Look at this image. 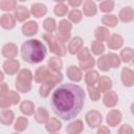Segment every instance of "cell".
Masks as SVG:
<instances>
[{
    "label": "cell",
    "mask_w": 134,
    "mask_h": 134,
    "mask_svg": "<svg viewBox=\"0 0 134 134\" xmlns=\"http://www.w3.org/2000/svg\"><path fill=\"white\" fill-rule=\"evenodd\" d=\"M119 134H132L133 133V129L129 126V125H122L119 130H118Z\"/></svg>",
    "instance_id": "7dc6e473"
},
{
    "label": "cell",
    "mask_w": 134,
    "mask_h": 134,
    "mask_svg": "<svg viewBox=\"0 0 134 134\" xmlns=\"http://www.w3.org/2000/svg\"><path fill=\"white\" fill-rule=\"evenodd\" d=\"M102 120H103L102 114L96 110H91V111L87 112V114H86V122L91 129H94V128L100 126Z\"/></svg>",
    "instance_id": "52a82bcc"
},
{
    "label": "cell",
    "mask_w": 134,
    "mask_h": 134,
    "mask_svg": "<svg viewBox=\"0 0 134 134\" xmlns=\"http://www.w3.org/2000/svg\"><path fill=\"white\" fill-rule=\"evenodd\" d=\"M58 83L55 81H48V82H45V83H42L40 89H39V93L42 97H47L49 95V92L50 90L57 85Z\"/></svg>",
    "instance_id": "4316f807"
},
{
    "label": "cell",
    "mask_w": 134,
    "mask_h": 134,
    "mask_svg": "<svg viewBox=\"0 0 134 134\" xmlns=\"http://www.w3.org/2000/svg\"><path fill=\"white\" fill-rule=\"evenodd\" d=\"M91 50H92V52H93L94 54L100 55V54H103L104 51H105V46H104L103 42H99V41L96 40V41H93V42L91 43Z\"/></svg>",
    "instance_id": "8d00e7d4"
},
{
    "label": "cell",
    "mask_w": 134,
    "mask_h": 134,
    "mask_svg": "<svg viewBox=\"0 0 134 134\" xmlns=\"http://www.w3.org/2000/svg\"><path fill=\"white\" fill-rule=\"evenodd\" d=\"M71 29H72V25L69 21L67 20H62L60 21L59 23V26H58V34H57V38L65 43L67 42L69 39H70V36H71Z\"/></svg>",
    "instance_id": "8992f818"
},
{
    "label": "cell",
    "mask_w": 134,
    "mask_h": 134,
    "mask_svg": "<svg viewBox=\"0 0 134 134\" xmlns=\"http://www.w3.org/2000/svg\"><path fill=\"white\" fill-rule=\"evenodd\" d=\"M34 79L37 83H45L48 81H55L57 83H60L63 80V75L60 71H52L48 66H42L36 70Z\"/></svg>",
    "instance_id": "3957f363"
},
{
    "label": "cell",
    "mask_w": 134,
    "mask_h": 134,
    "mask_svg": "<svg viewBox=\"0 0 134 134\" xmlns=\"http://www.w3.org/2000/svg\"><path fill=\"white\" fill-rule=\"evenodd\" d=\"M120 59L125 63H129L134 59V50L130 47H126L120 51Z\"/></svg>",
    "instance_id": "d6a6232c"
},
{
    "label": "cell",
    "mask_w": 134,
    "mask_h": 134,
    "mask_svg": "<svg viewBox=\"0 0 134 134\" xmlns=\"http://www.w3.org/2000/svg\"><path fill=\"white\" fill-rule=\"evenodd\" d=\"M31 81H32L31 71L29 69H22L18 73L15 86L19 92L27 93L31 89Z\"/></svg>",
    "instance_id": "277c9868"
},
{
    "label": "cell",
    "mask_w": 134,
    "mask_h": 134,
    "mask_svg": "<svg viewBox=\"0 0 134 134\" xmlns=\"http://www.w3.org/2000/svg\"><path fill=\"white\" fill-rule=\"evenodd\" d=\"M62 128V124L59 119L54 118V117H51L47 120V122L45 124V129L46 131L50 132V133H54V132H58L60 131Z\"/></svg>",
    "instance_id": "cb8c5ba5"
},
{
    "label": "cell",
    "mask_w": 134,
    "mask_h": 134,
    "mask_svg": "<svg viewBox=\"0 0 134 134\" xmlns=\"http://www.w3.org/2000/svg\"><path fill=\"white\" fill-rule=\"evenodd\" d=\"M28 126V119L24 116H19L15 122V130L16 131H19V132H22L24 131Z\"/></svg>",
    "instance_id": "e575fe53"
},
{
    "label": "cell",
    "mask_w": 134,
    "mask_h": 134,
    "mask_svg": "<svg viewBox=\"0 0 134 134\" xmlns=\"http://www.w3.org/2000/svg\"><path fill=\"white\" fill-rule=\"evenodd\" d=\"M98 79H99L98 72L95 70H92V69L87 71V73L85 75V81H86L87 86H94V84L97 83Z\"/></svg>",
    "instance_id": "4dcf8cb0"
},
{
    "label": "cell",
    "mask_w": 134,
    "mask_h": 134,
    "mask_svg": "<svg viewBox=\"0 0 134 134\" xmlns=\"http://www.w3.org/2000/svg\"><path fill=\"white\" fill-rule=\"evenodd\" d=\"M79 63H80V67L82 70H90L94 66L95 60L93 59V57H89L83 61H79Z\"/></svg>",
    "instance_id": "74e56055"
},
{
    "label": "cell",
    "mask_w": 134,
    "mask_h": 134,
    "mask_svg": "<svg viewBox=\"0 0 134 134\" xmlns=\"http://www.w3.org/2000/svg\"><path fill=\"white\" fill-rule=\"evenodd\" d=\"M109 133H110L109 128L105 126H100V128L97 129V134H109Z\"/></svg>",
    "instance_id": "681fc988"
},
{
    "label": "cell",
    "mask_w": 134,
    "mask_h": 134,
    "mask_svg": "<svg viewBox=\"0 0 134 134\" xmlns=\"http://www.w3.org/2000/svg\"><path fill=\"white\" fill-rule=\"evenodd\" d=\"M114 8V1L113 0H104L99 4V9L104 13H110Z\"/></svg>",
    "instance_id": "ab89813d"
},
{
    "label": "cell",
    "mask_w": 134,
    "mask_h": 134,
    "mask_svg": "<svg viewBox=\"0 0 134 134\" xmlns=\"http://www.w3.org/2000/svg\"><path fill=\"white\" fill-rule=\"evenodd\" d=\"M19 1H21V2H24V1H27V0H19Z\"/></svg>",
    "instance_id": "db71d44e"
},
{
    "label": "cell",
    "mask_w": 134,
    "mask_h": 134,
    "mask_svg": "<svg viewBox=\"0 0 134 134\" xmlns=\"http://www.w3.org/2000/svg\"><path fill=\"white\" fill-rule=\"evenodd\" d=\"M43 27H44V29H45L47 32L52 34V32L55 30V28H57V24H55L54 19H52V18H47V19H45L44 22H43Z\"/></svg>",
    "instance_id": "f35d334b"
},
{
    "label": "cell",
    "mask_w": 134,
    "mask_h": 134,
    "mask_svg": "<svg viewBox=\"0 0 134 134\" xmlns=\"http://www.w3.org/2000/svg\"><path fill=\"white\" fill-rule=\"evenodd\" d=\"M88 93H89V96L90 98L93 100V102H96L99 99L100 97V91L98 88H95L94 86H88Z\"/></svg>",
    "instance_id": "b9f144b4"
},
{
    "label": "cell",
    "mask_w": 134,
    "mask_h": 134,
    "mask_svg": "<svg viewBox=\"0 0 134 134\" xmlns=\"http://www.w3.org/2000/svg\"><path fill=\"white\" fill-rule=\"evenodd\" d=\"M22 59L29 64L41 63L46 55V47L39 40L30 39L25 41L21 46Z\"/></svg>",
    "instance_id": "7a4b0ae2"
},
{
    "label": "cell",
    "mask_w": 134,
    "mask_h": 134,
    "mask_svg": "<svg viewBox=\"0 0 134 134\" xmlns=\"http://www.w3.org/2000/svg\"><path fill=\"white\" fill-rule=\"evenodd\" d=\"M7 92H8V87L6 86L5 83H2V84H1V95H2V94H5V93H7Z\"/></svg>",
    "instance_id": "f907efd6"
},
{
    "label": "cell",
    "mask_w": 134,
    "mask_h": 134,
    "mask_svg": "<svg viewBox=\"0 0 134 134\" xmlns=\"http://www.w3.org/2000/svg\"><path fill=\"white\" fill-rule=\"evenodd\" d=\"M97 67H98L99 70L105 71V72L110 70L111 64H110V61H109L107 54H106V55H102V57L97 60Z\"/></svg>",
    "instance_id": "1f68e13d"
},
{
    "label": "cell",
    "mask_w": 134,
    "mask_h": 134,
    "mask_svg": "<svg viewBox=\"0 0 134 134\" xmlns=\"http://www.w3.org/2000/svg\"><path fill=\"white\" fill-rule=\"evenodd\" d=\"M17 4L16 0H1L0 2V8L4 12H10L16 9Z\"/></svg>",
    "instance_id": "d590c367"
},
{
    "label": "cell",
    "mask_w": 134,
    "mask_h": 134,
    "mask_svg": "<svg viewBox=\"0 0 134 134\" xmlns=\"http://www.w3.org/2000/svg\"><path fill=\"white\" fill-rule=\"evenodd\" d=\"M83 128H84L83 121L81 119H77V120H74V121L70 122L67 126L66 131L70 134H77V133H81L83 131Z\"/></svg>",
    "instance_id": "83f0119b"
},
{
    "label": "cell",
    "mask_w": 134,
    "mask_h": 134,
    "mask_svg": "<svg viewBox=\"0 0 134 134\" xmlns=\"http://www.w3.org/2000/svg\"><path fill=\"white\" fill-rule=\"evenodd\" d=\"M82 46H83V40H82V38L75 37V38H73V39L69 42L68 51H69L71 54H75V53H77V52L82 49Z\"/></svg>",
    "instance_id": "7402d4cb"
},
{
    "label": "cell",
    "mask_w": 134,
    "mask_h": 134,
    "mask_svg": "<svg viewBox=\"0 0 134 134\" xmlns=\"http://www.w3.org/2000/svg\"><path fill=\"white\" fill-rule=\"evenodd\" d=\"M94 37L96 38L97 41L99 42H105V41H108L109 37H110V31L108 28L104 27V26H99L95 29L94 31Z\"/></svg>",
    "instance_id": "484cf974"
},
{
    "label": "cell",
    "mask_w": 134,
    "mask_h": 134,
    "mask_svg": "<svg viewBox=\"0 0 134 134\" xmlns=\"http://www.w3.org/2000/svg\"><path fill=\"white\" fill-rule=\"evenodd\" d=\"M103 103H104V105L106 107L112 108V107H114V106L117 105V103H118V96H117V94L114 91L109 90V91H107L105 93V95L103 97Z\"/></svg>",
    "instance_id": "30bf717a"
},
{
    "label": "cell",
    "mask_w": 134,
    "mask_h": 134,
    "mask_svg": "<svg viewBox=\"0 0 134 134\" xmlns=\"http://www.w3.org/2000/svg\"><path fill=\"white\" fill-rule=\"evenodd\" d=\"M102 22L104 25H107L109 27H115L118 23V19L114 15H105L102 18Z\"/></svg>",
    "instance_id": "836d02e7"
},
{
    "label": "cell",
    "mask_w": 134,
    "mask_h": 134,
    "mask_svg": "<svg viewBox=\"0 0 134 134\" xmlns=\"http://www.w3.org/2000/svg\"><path fill=\"white\" fill-rule=\"evenodd\" d=\"M68 18H69V20H70L71 22H73V23H79V22H81V20H82V13H81L79 9L74 8V9H72V10L69 12Z\"/></svg>",
    "instance_id": "60d3db41"
},
{
    "label": "cell",
    "mask_w": 134,
    "mask_h": 134,
    "mask_svg": "<svg viewBox=\"0 0 134 134\" xmlns=\"http://www.w3.org/2000/svg\"><path fill=\"white\" fill-rule=\"evenodd\" d=\"M120 77H121V82H122L124 86L131 87L134 85V71L131 70L130 68H127V67L124 68L121 70Z\"/></svg>",
    "instance_id": "9c48e42d"
},
{
    "label": "cell",
    "mask_w": 134,
    "mask_h": 134,
    "mask_svg": "<svg viewBox=\"0 0 134 134\" xmlns=\"http://www.w3.org/2000/svg\"><path fill=\"white\" fill-rule=\"evenodd\" d=\"M14 117H15V115L12 110L2 109V111L0 113V121L2 125H5V126L12 125L14 121Z\"/></svg>",
    "instance_id": "603a6c76"
},
{
    "label": "cell",
    "mask_w": 134,
    "mask_h": 134,
    "mask_svg": "<svg viewBox=\"0 0 134 134\" xmlns=\"http://www.w3.org/2000/svg\"><path fill=\"white\" fill-rule=\"evenodd\" d=\"M89 57H91V54H90V50L87 47L82 48L77 52V59H79V61H83V60H85V59H87Z\"/></svg>",
    "instance_id": "bcb514c9"
},
{
    "label": "cell",
    "mask_w": 134,
    "mask_h": 134,
    "mask_svg": "<svg viewBox=\"0 0 134 134\" xmlns=\"http://www.w3.org/2000/svg\"><path fill=\"white\" fill-rule=\"evenodd\" d=\"M46 13H47V7L42 3H35L30 7V14L36 18H41L45 16Z\"/></svg>",
    "instance_id": "ac0fdd59"
},
{
    "label": "cell",
    "mask_w": 134,
    "mask_h": 134,
    "mask_svg": "<svg viewBox=\"0 0 134 134\" xmlns=\"http://www.w3.org/2000/svg\"><path fill=\"white\" fill-rule=\"evenodd\" d=\"M66 73H67L68 79L71 80V81H73V82H80L82 80V77H83L82 70L79 67L74 66V65L69 66L67 68V70H66Z\"/></svg>",
    "instance_id": "8fae6325"
},
{
    "label": "cell",
    "mask_w": 134,
    "mask_h": 134,
    "mask_svg": "<svg viewBox=\"0 0 134 134\" xmlns=\"http://www.w3.org/2000/svg\"><path fill=\"white\" fill-rule=\"evenodd\" d=\"M131 112L134 115V103H132V105H131Z\"/></svg>",
    "instance_id": "816d5d0a"
},
{
    "label": "cell",
    "mask_w": 134,
    "mask_h": 134,
    "mask_svg": "<svg viewBox=\"0 0 134 134\" xmlns=\"http://www.w3.org/2000/svg\"><path fill=\"white\" fill-rule=\"evenodd\" d=\"M47 66H48V68H50L52 71L59 72V71L62 69V67H63V62H62V60L59 58V55H58V57H51V58L48 60Z\"/></svg>",
    "instance_id": "f1b7e54d"
},
{
    "label": "cell",
    "mask_w": 134,
    "mask_h": 134,
    "mask_svg": "<svg viewBox=\"0 0 134 134\" xmlns=\"http://www.w3.org/2000/svg\"><path fill=\"white\" fill-rule=\"evenodd\" d=\"M53 12H54V14H55L57 16L63 17V16H65V15L67 14L68 7H67V5H65V4H63V3H59V4H57V5L54 6Z\"/></svg>",
    "instance_id": "7bdbcfd3"
},
{
    "label": "cell",
    "mask_w": 134,
    "mask_h": 134,
    "mask_svg": "<svg viewBox=\"0 0 134 134\" xmlns=\"http://www.w3.org/2000/svg\"><path fill=\"white\" fill-rule=\"evenodd\" d=\"M43 39L45 40V42H47L48 47L50 49V51H52L53 53H55L59 57H63L66 54L67 52V48L65 47L64 43L61 42L57 36L54 37L52 34L48 32V34H44L43 35Z\"/></svg>",
    "instance_id": "5b68a950"
},
{
    "label": "cell",
    "mask_w": 134,
    "mask_h": 134,
    "mask_svg": "<svg viewBox=\"0 0 134 134\" xmlns=\"http://www.w3.org/2000/svg\"><path fill=\"white\" fill-rule=\"evenodd\" d=\"M35 119L39 124H46L47 120L49 119V114L48 111L44 107H39L35 111Z\"/></svg>",
    "instance_id": "44dd1931"
},
{
    "label": "cell",
    "mask_w": 134,
    "mask_h": 134,
    "mask_svg": "<svg viewBox=\"0 0 134 134\" xmlns=\"http://www.w3.org/2000/svg\"><path fill=\"white\" fill-rule=\"evenodd\" d=\"M20 111L25 115H31L35 113V105L30 100H23L20 105Z\"/></svg>",
    "instance_id": "f546056e"
},
{
    "label": "cell",
    "mask_w": 134,
    "mask_h": 134,
    "mask_svg": "<svg viewBox=\"0 0 134 134\" xmlns=\"http://www.w3.org/2000/svg\"><path fill=\"white\" fill-rule=\"evenodd\" d=\"M5 95L8 97V99H9L12 105H17L20 102V95L16 91H8L7 93H5Z\"/></svg>",
    "instance_id": "f6af8a7d"
},
{
    "label": "cell",
    "mask_w": 134,
    "mask_h": 134,
    "mask_svg": "<svg viewBox=\"0 0 134 134\" xmlns=\"http://www.w3.org/2000/svg\"><path fill=\"white\" fill-rule=\"evenodd\" d=\"M122 44H124V39L121 36H119L117 34L110 36L107 41V45L110 49H118L122 46Z\"/></svg>",
    "instance_id": "4fadbf2b"
},
{
    "label": "cell",
    "mask_w": 134,
    "mask_h": 134,
    "mask_svg": "<svg viewBox=\"0 0 134 134\" xmlns=\"http://www.w3.org/2000/svg\"><path fill=\"white\" fill-rule=\"evenodd\" d=\"M107 57H108V59H109V61H110L111 67H113V68H117V67L120 66V58H119L117 54L111 52V53H108Z\"/></svg>",
    "instance_id": "ee69618b"
},
{
    "label": "cell",
    "mask_w": 134,
    "mask_h": 134,
    "mask_svg": "<svg viewBox=\"0 0 134 134\" xmlns=\"http://www.w3.org/2000/svg\"><path fill=\"white\" fill-rule=\"evenodd\" d=\"M18 54V47L14 43H7L2 47V55L7 59H14Z\"/></svg>",
    "instance_id": "5bb4252c"
},
{
    "label": "cell",
    "mask_w": 134,
    "mask_h": 134,
    "mask_svg": "<svg viewBox=\"0 0 134 134\" xmlns=\"http://www.w3.org/2000/svg\"><path fill=\"white\" fill-rule=\"evenodd\" d=\"M119 19L121 22L124 23H129L131 21L134 20V10L132 7L130 6H126L124 7L120 12H119V15H118Z\"/></svg>",
    "instance_id": "2e32d148"
},
{
    "label": "cell",
    "mask_w": 134,
    "mask_h": 134,
    "mask_svg": "<svg viewBox=\"0 0 134 134\" xmlns=\"http://www.w3.org/2000/svg\"><path fill=\"white\" fill-rule=\"evenodd\" d=\"M85 91L75 84H63L51 95L53 112L64 120H70L77 116L85 103Z\"/></svg>",
    "instance_id": "6da1fadb"
},
{
    "label": "cell",
    "mask_w": 134,
    "mask_h": 134,
    "mask_svg": "<svg viewBox=\"0 0 134 134\" xmlns=\"http://www.w3.org/2000/svg\"><path fill=\"white\" fill-rule=\"evenodd\" d=\"M83 12H84L85 16H87V17L95 16L97 13L96 4L92 0H85V2L83 4Z\"/></svg>",
    "instance_id": "ffe728a7"
},
{
    "label": "cell",
    "mask_w": 134,
    "mask_h": 134,
    "mask_svg": "<svg viewBox=\"0 0 134 134\" xmlns=\"http://www.w3.org/2000/svg\"><path fill=\"white\" fill-rule=\"evenodd\" d=\"M68 3H69L70 6L76 8V7H79L83 3V0H68Z\"/></svg>",
    "instance_id": "c3c4849f"
},
{
    "label": "cell",
    "mask_w": 134,
    "mask_h": 134,
    "mask_svg": "<svg viewBox=\"0 0 134 134\" xmlns=\"http://www.w3.org/2000/svg\"><path fill=\"white\" fill-rule=\"evenodd\" d=\"M30 12L23 5H19L15 9V18L18 22H23L29 18Z\"/></svg>",
    "instance_id": "e0dca14e"
},
{
    "label": "cell",
    "mask_w": 134,
    "mask_h": 134,
    "mask_svg": "<svg viewBox=\"0 0 134 134\" xmlns=\"http://www.w3.org/2000/svg\"><path fill=\"white\" fill-rule=\"evenodd\" d=\"M19 67H20V63L15 59H8L3 63V70L5 73L9 75L17 73V71L19 70Z\"/></svg>",
    "instance_id": "ba28073f"
},
{
    "label": "cell",
    "mask_w": 134,
    "mask_h": 134,
    "mask_svg": "<svg viewBox=\"0 0 134 134\" xmlns=\"http://www.w3.org/2000/svg\"><path fill=\"white\" fill-rule=\"evenodd\" d=\"M0 24L4 29H12L15 27L16 18H15V16H13L10 14H4L1 16Z\"/></svg>",
    "instance_id": "9a60e30c"
},
{
    "label": "cell",
    "mask_w": 134,
    "mask_h": 134,
    "mask_svg": "<svg viewBox=\"0 0 134 134\" xmlns=\"http://www.w3.org/2000/svg\"><path fill=\"white\" fill-rule=\"evenodd\" d=\"M97 86H98L97 88L99 89L100 92L106 93L112 87V80L110 77H108V76H102L97 81Z\"/></svg>",
    "instance_id": "d4e9b609"
},
{
    "label": "cell",
    "mask_w": 134,
    "mask_h": 134,
    "mask_svg": "<svg viewBox=\"0 0 134 134\" xmlns=\"http://www.w3.org/2000/svg\"><path fill=\"white\" fill-rule=\"evenodd\" d=\"M107 124L111 127H116L121 120V113L118 110H111L107 114Z\"/></svg>",
    "instance_id": "7c38bea8"
},
{
    "label": "cell",
    "mask_w": 134,
    "mask_h": 134,
    "mask_svg": "<svg viewBox=\"0 0 134 134\" xmlns=\"http://www.w3.org/2000/svg\"><path fill=\"white\" fill-rule=\"evenodd\" d=\"M53 1H55V2H59V3H62V2H64L65 0H53Z\"/></svg>",
    "instance_id": "f5cc1de1"
},
{
    "label": "cell",
    "mask_w": 134,
    "mask_h": 134,
    "mask_svg": "<svg viewBox=\"0 0 134 134\" xmlns=\"http://www.w3.org/2000/svg\"><path fill=\"white\" fill-rule=\"evenodd\" d=\"M98 1H100V0H98Z\"/></svg>",
    "instance_id": "11a10c76"
},
{
    "label": "cell",
    "mask_w": 134,
    "mask_h": 134,
    "mask_svg": "<svg viewBox=\"0 0 134 134\" xmlns=\"http://www.w3.org/2000/svg\"><path fill=\"white\" fill-rule=\"evenodd\" d=\"M22 32L24 36L30 37L38 32V24L35 21H28L22 26Z\"/></svg>",
    "instance_id": "d6986e66"
}]
</instances>
